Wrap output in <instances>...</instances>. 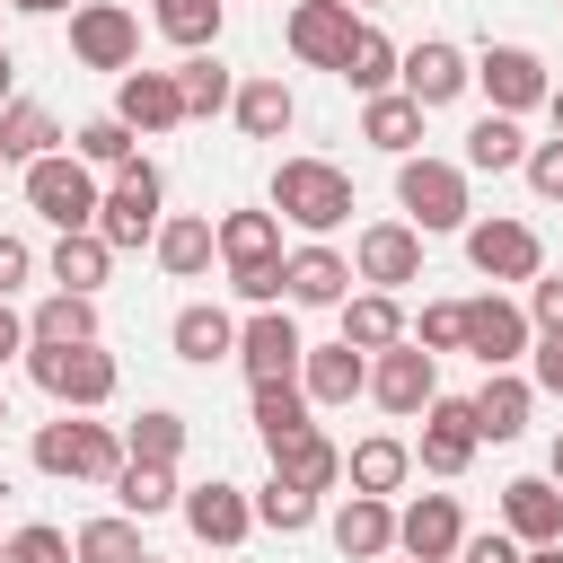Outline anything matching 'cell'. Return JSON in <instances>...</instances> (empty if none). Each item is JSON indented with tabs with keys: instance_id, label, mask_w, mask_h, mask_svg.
<instances>
[{
	"instance_id": "6da1fadb",
	"label": "cell",
	"mask_w": 563,
	"mask_h": 563,
	"mask_svg": "<svg viewBox=\"0 0 563 563\" xmlns=\"http://www.w3.org/2000/svg\"><path fill=\"white\" fill-rule=\"evenodd\" d=\"M273 220H290V229H308V238L343 229V220H352V176L325 167V158H282V167H273Z\"/></svg>"
},
{
	"instance_id": "7a4b0ae2",
	"label": "cell",
	"mask_w": 563,
	"mask_h": 563,
	"mask_svg": "<svg viewBox=\"0 0 563 563\" xmlns=\"http://www.w3.org/2000/svg\"><path fill=\"white\" fill-rule=\"evenodd\" d=\"M26 378L62 413H97L114 396V352H97V343H26Z\"/></svg>"
},
{
	"instance_id": "3957f363",
	"label": "cell",
	"mask_w": 563,
	"mask_h": 563,
	"mask_svg": "<svg viewBox=\"0 0 563 563\" xmlns=\"http://www.w3.org/2000/svg\"><path fill=\"white\" fill-rule=\"evenodd\" d=\"M26 457H35V475H70V484H114L123 475V440L106 422H79V413L44 422Z\"/></svg>"
},
{
	"instance_id": "277c9868",
	"label": "cell",
	"mask_w": 563,
	"mask_h": 563,
	"mask_svg": "<svg viewBox=\"0 0 563 563\" xmlns=\"http://www.w3.org/2000/svg\"><path fill=\"white\" fill-rule=\"evenodd\" d=\"M26 202L53 220V229H97V176L79 150H44L26 158Z\"/></svg>"
},
{
	"instance_id": "5b68a950",
	"label": "cell",
	"mask_w": 563,
	"mask_h": 563,
	"mask_svg": "<svg viewBox=\"0 0 563 563\" xmlns=\"http://www.w3.org/2000/svg\"><path fill=\"white\" fill-rule=\"evenodd\" d=\"M158 194H167L158 167H150V158H123L114 185L97 194V238H106V246H141V238H158Z\"/></svg>"
},
{
	"instance_id": "8992f818",
	"label": "cell",
	"mask_w": 563,
	"mask_h": 563,
	"mask_svg": "<svg viewBox=\"0 0 563 563\" xmlns=\"http://www.w3.org/2000/svg\"><path fill=\"white\" fill-rule=\"evenodd\" d=\"M396 202L413 211V229H422V238L466 229V176H457L449 158H396Z\"/></svg>"
},
{
	"instance_id": "52a82bcc",
	"label": "cell",
	"mask_w": 563,
	"mask_h": 563,
	"mask_svg": "<svg viewBox=\"0 0 563 563\" xmlns=\"http://www.w3.org/2000/svg\"><path fill=\"white\" fill-rule=\"evenodd\" d=\"M466 264L484 282H537L545 273V246L528 220H466Z\"/></svg>"
},
{
	"instance_id": "ba28073f",
	"label": "cell",
	"mask_w": 563,
	"mask_h": 563,
	"mask_svg": "<svg viewBox=\"0 0 563 563\" xmlns=\"http://www.w3.org/2000/svg\"><path fill=\"white\" fill-rule=\"evenodd\" d=\"M352 273H361L369 290H405V282H422V229H413V220H378V229H361Z\"/></svg>"
},
{
	"instance_id": "9c48e42d",
	"label": "cell",
	"mask_w": 563,
	"mask_h": 563,
	"mask_svg": "<svg viewBox=\"0 0 563 563\" xmlns=\"http://www.w3.org/2000/svg\"><path fill=\"white\" fill-rule=\"evenodd\" d=\"M369 396H378L387 413H422V405L440 396V352H422V343H387V352L369 361Z\"/></svg>"
},
{
	"instance_id": "30bf717a",
	"label": "cell",
	"mask_w": 563,
	"mask_h": 563,
	"mask_svg": "<svg viewBox=\"0 0 563 563\" xmlns=\"http://www.w3.org/2000/svg\"><path fill=\"white\" fill-rule=\"evenodd\" d=\"M475 449H484L475 405H466V396H431V405H422V449H413V457H422L431 475H466Z\"/></svg>"
},
{
	"instance_id": "8fae6325",
	"label": "cell",
	"mask_w": 563,
	"mask_h": 563,
	"mask_svg": "<svg viewBox=\"0 0 563 563\" xmlns=\"http://www.w3.org/2000/svg\"><path fill=\"white\" fill-rule=\"evenodd\" d=\"M70 53H79L88 70H132V53H141V26H132V9H114V0H88V9H70Z\"/></svg>"
},
{
	"instance_id": "7c38bea8",
	"label": "cell",
	"mask_w": 563,
	"mask_h": 563,
	"mask_svg": "<svg viewBox=\"0 0 563 563\" xmlns=\"http://www.w3.org/2000/svg\"><path fill=\"white\" fill-rule=\"evenodd\" d=\"M475 79H484V97H493V114H528V106H545V62L528 53V44H484V62H475Z\"/></svg>"
},
{
	"instance_id": "4fadbf2b",
	"label": "cell",
	"mask_w": 563,
	"mask_h": 563,
	"mask_svg": "<svg viewBox=\"0 0 563 563\" xmlns=\"http://www.w3.org/2000/svg\"><path fill=\"white\" fill-rule=\"evenodd\" d=\"M466 352H475L484 369H510V361L528 352V308H519V299H501V290L466 299Z\"/></svg>"
},
{
	"instance_id": "5bb4252c",
	"label": "cell",
	"mask_w": 563,
	"mask_h": 563,
	"mask_svg": "<svg viewBox=\"0 0 563 563\" xmlns=\"http://www.w3.org/2000/svg\"><path fill=\"white\" fill-rule=\"evenodd\" d=\"M299 325L282 317V308H255L246 325H238V352L229 361H246V378H299Z\"/></svg>"
},
{
	"instance_id": "9a60e30c",
	"label": "cell",
	"mask_w": 563,
	"mask_h": 563,
	"mask_svg": "<svg viewBox=\"0 0 563 563\" xmlns=\"http://www.w3.org/2000/svg\"><path fill=\"white\" fill-rule=\"evenodd\" d=\"M396 545H405L413 563H449V554L466 545V519H457V501H449V493H422V501H405V510H396Z\"/></svg>"
},
{
	"instance_id": "2e32d148",
	"label": "cell",
	"mask_w": 563,
	"mask_h": 563,
	"mask_svg": "<svg viewBox=\"0 0 563 563\" xmlns=\"http://www.w3.org/2000/svg\"><path fill=\"white\" fill-rule=\"evenodd\" d=\"M396 79H405V97H413V106L431 114V106H449V97H457V88H466L475 70H466V53H457V44H440V35H431V44L396 53Z\"/></svg>"
},
{
	"instance_id": "e0dca14e",
	"label": "cell",
	"mask_w": 563,
	"mask_h": 563,
	"mask_svg": "<svg viewBox=\"0 0 563 563\" xmlns=\"http://www.w3.org/2000/svg\"><path fill=\"white\" fill-rule=\"evenodd\" d=\"M176 510H185V528H194L202 545H220V554L255 528V501H246L238 484H194V493H176Z\"/></svg>"
},
{
	"instance_id": "ac0fdd59",
	"label": "cell",
	"mask_w": 563,
	"mask_h": 563,
	"mask_svg": "<svg viewBox=\"0 0 563 563\" xmlns=\"http://www.w3.org/2000/svg\"><path fill=\"white\" fill-rule=\"evenodd\" d=\"M501 528H510L519 545H554V537H563V484H554V475L501 484Z\"/></svg>"
},
{
	"instance_id": "d6986e66",
	"label": "cell",
	"mask_w": 563,
	"mask_h": 563,
	"mask_svg": "<svg viewBox=\"0 0 563 563\" xmlns=\"http://www.w3.org/2000/svg\"><path fill=\"white\" fill-rule=\"evenodd\" d=\"M352 0H299L290 9V53L308 62V70H334L343 62V44H352Z\"/></svg>"
},
{
	"instance_id": "ffe728a7",
	"label": "cell",
	"mask_w": 563,
	"mask_h": 563,
	"mask_svg": "<svg viewBox=\"0 0 563 563\" xmlns=\"http://www.w3.org/2000/svg\"><path fill=\"white\" fill-rule=\"evenodd\" d=\"M114 114H123L132 132H176V123H185V88H176V70H123Z\"/></svg>"
},
{
	"instance_id": "44dd1931",
	"label": "cell",
	"mask_w": 563,
	"mask_h": 563,
	"mask_svg": "<svg viewBox=\"0 0 563 563\" xmlns=\"http://www.w3.org/2000/svg\"><path fill=\"white\" fill-rule=\"evenodd\" d=\"M299 387H308V405H352V396L369 387V352H352V343H308V352H299Z\"/></svg>"
},
{
	"instance_id": "7402d4cb",
	"label": "cell",
	"mask_w": 563,
	"mask_h": 563,
	"mask_svg": "<svg viewBox=\"0 0 563 563\" xmlns=\"http://www.w3.org/2000/svg\"><path fill=\"white\" fill-rule=\"evenodd\" d=\"M343 290H352V264H343L334 246L282 255V299H299V308H343Z\"/></svg>"
},
{
	"instance_id": "603a6c76",
	"label": "cell",
	"mask_w": 563,
	"mask_h": 563,
	"mask_svg": "<svg viewBox=\"0 0 563 563\" xmlns=\"http://www.w3.org/2000/svg\"><path fill=\"white\" fill-rule=\"evenodd\" d=\"M273 475L299 484V493H325V484H343V449H334L317 422H299L290 440H273Z\"/></svg>"
},
{
	"instance_id": "cb8c5ba5",
	"label": "cell",
	"mask_w": 563,
	"mask_h": 563,
	"mask_svg": "<svg viewBox=\"0 0 563 563\" xmlns=\"http://www.w3.org/2000/svg\"><path fill=\"white\" fill-rule=\"evenodd\" d=\"M396 545V510H387V493H352L343 510H334V554L343 563H378Z\"/></svg>"
},
{
	"instance_id": "d4e9b609",
	"label": "cell",
	"mask_w": 563,
	"mask_h": 563,
	"mask_svg": "<svg viewBox=\"0 0 563 563\" xmlns=\"http://www.w3.org/2000/svg\"><path fill=\"white\" fill-rule=\"evenodd\" d=\"M466 405H475V431H484V440H519V431H528L537 387H528L519 369H484V387H475Z\"/></svg>"
},
{
	"instance_id": "484cf974",
	"label": "cell",
	"mask_w": 563,
	"mask_h": 563,
	"mask_svg": "<svg viewBox=\"0 0 563 563\" xmlns=\"http://www.w3.org/2000/svg\"><path fill=\"white\" fill-rule=\"evenodd\" d=\"M229 106H238V132H246V141H282V132L299 123V97H290L273 70H264V79H238Z\"/></svg>"
},
{
	"instance_id": "4316f807",
	"label": "cell",
	"mask_w": 563,
	"mask_h": 563,
	"mask_svg": "<svg viewBox=\"0 0 563 563\" xmlns=\"http://www.w3.org/2000/svg\"><path fill=\"white\" fill-rule=\"evenodd\" d=\"M361 141L387 150V158H413V141H422V106H413L405 88H378V97L361 106Z\"/></svg>"
},
{
	"instance_id": "83f0119b",
	"label": "cell",
	"mask_w": 563,
	"mask_h": 563,
	"mask_svg": "<svg viewBox=\"0 0 563 563\" xmlns=\"http://www.w3.org/2000/svg\"><path fill=\"white\" fill-rule=\"evenodd\" d=\"M343 343L352 352H387V343H405V308H396V290H343Z\"/></svg>"
},
{
	"instance_id": "f1b7e54d",
	"label": "cell",
	"mask_w": 563,
	"mask_h": 563,
	"mask_svg": "<svg viewBox=\"0 0 563 563\" xmlns=\"http://www.w3.org/2000/svg\"><path fill=\"white\" fill-rule=\"evenodd\" d=\"M334 79H343V88H361V97H378V88H396V44H387L378 26H352V44H343V62H334Z\"/></svg>"
},
{
	"instance_id": "f546056e",
	"label": "cell",
	"mask_w": 563,
	"mask_h": 563,
	"mask_svg": "<svg viewBox=\"0 0 563 563\" xmlns=\"http://www.w3.org/2000/svg\"><path fill=\"white\" fill-rule=\"evenodd\" d=\"M150 246H158V273H176V282H194V273L220 255L211 220H194V211H185V220H158V238H150Z\"/></svg>"
},
{
	"instance_id": "4dcf8cb0",
	"label": "cell",
	"mask_w": 563,
	"mask_h": 563,
	"mask_svg": "<svg viewBox=\"0 0 563 563\" xmlns=\"http://www.w3.org/2000/svg\"><path fill=\"white\" fill-rule=\"evenodd\" d=\"M26 343H97V299L88 290H53L26 317Z\"/></svg>"
},
{
	"instance_id": "1f68e13d",
	"label": "cell",
	"mask_w": 563,
	"mask_h": 563,
	"mask_svg": "<svg viewBox=\"0 0 563 563\" xmlns=\"http://www.w3.org/2000/svg\"><path fill=\"white\" fill-rule=\"evenodd\" d=\"M343 475H352V493H396V484L413 475V449H405L396 431H378V440H361V449L343 457Z\"/></svg>"
},
{
	"instance_id": "d6a6232c",
	"label": "cell",
	"mask_w": 563,
	"mask_h": 563,
	"mask_svg": "<svg viewBox=\"0 0 563 563\" xmlns=\"http://www.w3.org/2000/svg\"><path fill=\"white\" fill-rule=\"evenodd\" d=\"M106 264H114V246H106L97 229H62V246H53V282H62V290H88V299H97Z\"/></svg>"
},
{
	"instance_id": "836d02e7",
	"label": "cell",
	"mask_w": 563,
	"mask_h": 563,
	"mask_svg": "<svg viewBox=\"0 0 563 563\" xmlns=\"http://www.w3.org/2000/svg\"><path fill=\"white\" fill-rule=\"evenodd\" d=\"M229 352H238V325H229V308H185V317H176V361L211 369V361H229Z\"/></svg>"
},
{
	"instance_id": "e575fe53",
	"label": "cell",
	"mask_w": 563,
	"mask_h": 563,
	"mask_svg": "<svg viewBox=\"0 0 563 563\" xmlns=\"http://www.w3.org/2000/svg\"><path fill=\"white\" fill-rule=\"evenodd\" d=\"M528 158V132H519V114H484L475 132H466V167H484V176H510Z\"/></svg>"
},
{
	"instance_id": "d590c367",
	"label": "cell",
	"mask_w": 563,
	"mask_h": 563,
	"mask_svg": "<svg viewBox=\"0 0 563 563\" xmlns=\"http://www.w3.org/2000/svg\"><path fill=\"white\" fill-rule=\"evenodd\" d=\"M211 238H220L229 264H273V255H282V220H273V211H229Z\"/></svg>"
},
{
	"instance_id": "8d00e7d4",
	"label": "cell",
	"mask_w": 563,
	"mask_h": 563,
	"mask_svg": "<svg viewBox=\"0 0 563 563\" xmlns=\"http://www.w3.org/2000/svg\"><path fill=\"white\" fill-rule=\"evenodd\" d=\"M308 413H317V405H308V387H299V378H255V431H264V449H273V440H290Z\"/></svg>"
},
{
	"instance_id": "74e56055",
	"label": "cell",
	"mask_w": 563,
	"mask_h": 563,
	"mask_svg": "<svg viewBox=\"0 0 563 563\" xmlns=\"http://www.w3.org/2000/svg\"><path fill=\"white\" fill-rule=\"evenodd\" d=\"M53 141H62V123H53V114H44L35 97L0 106V158H18V167H26V158H44Z\"/></svg>"
},
{
	"instance_id": "f35d334b",
	"label": "cell",
	"mask_w": 563,
	"mask_h": 563,
	"mask_svg": "<svg viewBox=\"0 0 563 563\" xmlns=\"http://www.w3.org/2000/svg\"><path fill=\"white\" fill-rule=\"evenodd\" d=\"M114 501H123L132 519H158V510H176V475H167V466H150V457H123Z\"/></svg>"
},
{
	"instance_id": "ab89813d",
	"label": "cell",
	"mask_w": 563,
	"mask_h": 563,
	"mask_svg": "<svg viewBox=\"0 0 563 563\" xmlns=\"http://www.w3.org/2000/svg\"><path fill=\"white\" fill-rule=\"evenodd\" d=\"M150 18H158V35L185 44V53H211V35H220V0H150Z\"/></svg>"
},
{
	"instance_id": "60d3db41",
	"label": "cell",
	"mask_w": 563,
	"mask_h": 563,
	"mask_svg": "<svg viewBox=\"0 0 563 563\" xmlns=\"http://www.w3.org/2000/svg\"><path fill=\"white\" fill-rule=\"evenodd\" d=\"M176 449H185V413H167V405H150L132 431H123V457H150V466H176Z\"/></svg>"
},
{
	"instance_id": "b9f144b4",
	"label": "cell",
	"mask_w": 563,
	"mask_h": 563,
	"mask_svg": "<svg viewBox=\"0 0 563 563\" xmlns=\"http://www.w3.org/2000/svg\"><path fill=\"white\" fill-rule=\"evenodd\" d=\"M176 88H185V114H220V106L238 97V79H229V70H220L211 53H194V62L176 70Z\"/></svg>"
},
{
	"instance_id": "7bdbcfd3",
	"label": "cell",
	"mask_w": 563,
	"mask_h": 563,
	"mask_svg": "<svg viewBox=\"0 0 563 563\" xmlns=\"http://www.w3.org/2000/svg\"><path fill=\"white\" fill-rule=\"evenodd\" d=\"M70 554H79V563H132V554H141V528H132V519H88V528L70 537Z\"/></svg>"
},
{
	"instance_id": "ee69618b",
	"label": "cell",
	"mask_w": 563,
	"mask_h": 563,
	"mask_svg": "<svg viewBox=\"0 0 563 563\" xmlns=\"http://www.w3.org/2000/svg\"><path fill=\"white\" fill-rule=\"evenodd\" d=\"M255 519H264V528H282V537H299V528L317 519V493H299V484H282V475H273V484L255 493Z\"/></svg>"
},
{
	"instance_id": "f6af8a7d",
	"label": "cell",
	"mask_w": 563,
	"mask_h": 563,
	"mask_svg": "<svg viewBox=\"0 0 563 563\" xmlns=\"http://www.w3.org/2000/svg\"><path fill=\"white\" fill-rule=\"evenodd\" d=\"M70 150H79L88 167H123V158H132V123H123V114H97V123H79Z\"/></svg>"
},
{
	"instance_id": "bcb514c9",
	"label": "cell",
	"mask_w": 563,
	"mask_h": 563,
	"mask_svg": "<svg viewBox=\"0 0 563 563\" xmlns=\"http://www.w3.org/2000/svg\"><path fill=\"white\" fill-rule=\"evenodd\" d=\"M413 343H422V352H466V299H431Z\"/></svg>"
},
{
	"instance_id": "7dc6e473",
	"label": "cell",
	"mask_w": 563,
	"mask_h": 563,
	"mask_svg": "<svg viewBox=\"0 0 563 563\" xmlns=\"http://www.w3.org/2000/svg\"><path fill=\"white\" fill-rule=\"evenodd\" d=\"M0 563H79V554H70V537H62V528H44V519H35V528H18V537H9V554H0Z\"/></svg>"
},
{
	"instance_id": "c3c4849f",
	"label": "cell",
	"mask_w": 563,
	"mask_h": 563,
	"mask_svg": "<svg viewBox=\"0 0 563 563\" xmlns=\"http://www.w3.org/2000/svg\"><path fill=\"white\" fill-rule=\"evenodd\" d=\"M229 290L255 299V308H273V299H282V255H273V264H229Z\"/></svg>"
},
{
	"instance_id": "681fc988",
	"label": "cell",
	"mask_w": 563,
	"mask_h": 563,
	"mask_svg": "<svg viewBox=\"0 0 563 563\" xmlns=\"http://www.w3.org/2000/svg\"><path fill=\"white\" fill-rule=\"evenodd\" d=\"M519 167H528V185H537L545 202H563V132H554V141H537Z\"/></svg>"
},
{
	"instance_id": "f907efd6",
	"label": "cell",
	"mask_w": 563,
	"mask_h": 563,
	"mask_svg": "<svg viewBox=\"0 0 563 563\" xmlns=\"http://www.w3.org/2000/svg\"><path fill=\"white\" fill-rule=\"evenodd\" d=\"M528 325L563 334V273H537V282H528Z\"/></svg>"
},
{
	"instance_id": "816d5d0a",
	"label": "cell",
	"mask_w": 563,
	"mask_h": 563,
	"mask_svg": "<svg viewBox=\"0 0 563 563\" xmlns=\"http://www.w3.org/2000/svg\"><path fill=\"white\" fill-rule=\"evenodd\" d=\"M26 273H35V255H26V238H9V229H0V299H9V290H18Z\"/></svg>"
},
{
	"instance_id": "f5cc1de1",
	"label": "cell",
	"mask_w": 563,
	"mask_h": 563,
	"mask_svg": "<svg viewBox=\"0 0 563 563\" xmlns=\"http://www.w3.org/2000/svg\"><path fill=\"white\" fill-rule=\"evenodd\" d=\"M537 387H545V396H563V334H545V343H537Z\"/></svg>"
},
{
	"instance_id": "db71d44e",
	"label": "cell",
	"mask_w": 563,
	"mask_h": 563,
	"mask_svg": "<svg viewBox=\"0 0 563 563\" xmlns=\"http://www.w3.org/2000/svg\"><path fill=\"white\" fill-rule=\"evenodd\" d=\"M9 352H26V317L0 299V361H9Z\"/></svg>"
},
{
	"instance_id": "11a10c76",
	"label": "cell",
	"mask_w": 563,
	"mask_h": 563,
	"mask_svg": "<svg viewBox=\"0 0 563 563\" xmlns=\"http://www.w3.org/2000/svg\"><path fill=\"white\" fill-rule=\"evenodd\" d=\"M519 563H563V537H554V545H528Z\"/></svg>"
},
{
	"instance_id": "9f6ffc18",
	"label": "cell",
	"mask_w": 563,
	"mask_h": 563,
	"mask_svg": "<svg viewBox=\"0 0 563 563\" xmlns=\"http://www.w3.org/2000/svg\"><path fill=\"white\" fill-rule=\"evenodd\" d=\"M545 475H554V484H563V431H554V449H545Z\"/></svg>"
},
{
	"instance_id": "6f0895ef",
	"label": "cell",
	"mask_w": 563,
	"mask_h": 563,
	"mask_svg": "<svg viewBox=\"0 0 563 563\" xmlns=\"http://www.w3.org/2000/svg\"><path fill=\"white\" fill-rule=\"evenodd\" d=\"M18 9H26V18H53V9H70V0H18Z\"/></svg>"
},
{
	"instance_id": "680465c9",
	"label": "cell",
	"mask_w": 563,
	"mask_h": 563,
	"mask_svg": "<svg viewBox=\"0 0 563 563\" xmlns=\"http://www.w3.org/2000/svg\"><path fill=\"white\" fill-rule=\"evenodd\" d=\"M545 106H554V132H563V88H545Z\"/></svg>"
},
{
	"instance_id": "91938a15",
	"label": "cell",
	"mask_w": 563,
	"mask_h": 563,
	"mask_svg": "<svg viewBox=\"0 0 563 563\" xmlns=\"http://www.w3.org/2000/svg\"><path fill=\"white\" fill-rule=\"evenodd\" d=\"M0 422H9V396H0Z\"/></svg>"
},
{
	"instance_id": "94428289",
	"label": "cell",
	"mask_w": 563,
	"mask_h": 563,
	"mask_svg": "<svg viewBox=\"0 0 563 563\" xmlns=\"http://www.w3.org/2000/svg\"><path fill=\"white\" fill-rule=\"evenodd\" d=\"M132 563H158V554H132Z\"/></svg>"
},
{
	"instance_id": "6125c7cd",
	"label": "cell",
	"mask_w": 563,
	"mask_h": 563,
	"mask_svg": "<svg viewBox=\"0 0 563 563\" xmlns=\"http://www.w3.org/2000/svg\"><path fill=\"white\" fill-rule=\"evenodd\" d=\"M0 79H9V53H0Z\"/></svg>"
},
{
	"instance_id": "be15d7a7",
	"label": "cell",
	"mask_w": 563,
	"mask_h": 563,
	"mask_svg": "<svg viewBox=\"0 0 563 563\" xmlns=\"http://www.w3.org/2000/svg\"><path fill=\"white\" fill-rule=\"evenodd\" d=\"M361 9H387V0H361Z\"/></svg>"
},
{
	"instance_id": "e7e4bbea",
	"label": "cell",
	"mask_w": 563,
	"mask_h": 563,
	"mask_svg": "<svg viewBox=\"0 0 563 563\" xmlns=\"http://www.w3.org/2000/svg\"><path fill=\"white\" fill-rule=\"evenodd\" d=\"M0 554H9V545H0Z\"/></svg>"
},
{
	"instance_id": "03108f58",
	"label": "cell",
	"mask_w": 563,
	"mask_h": 563,
	"mask_svg": "<svg viewBox=\"0 0 563 563\" xmlns=\"http://www.w3.org/2000/svg\"><path fill=\"white\" fill-rule=\"evenodd\" d=\"M405 563H413V554H405Z\"/></svg>"
},
{
	"instance_id": "003e7915",
	"label": "cell",
	"mask_w": 563,
	"mask_h": 563,
	"mask_svg": "<svg viewBox=\"0 0 563 563\" xmlns=\"http://www.w3.org/2000/svg\"><path fill=\"white\" fill-rule=\"evenodd\" d=\"M0 167H9V158H0Z\"/></svg>"
}]
</instances>
